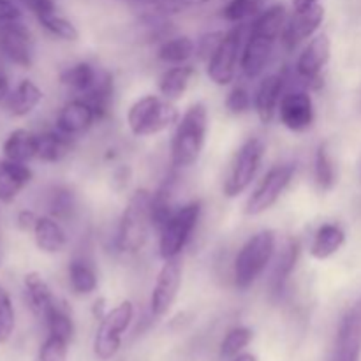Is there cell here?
I'll use <instances>...</instances> for the list:
<instances>
[{"label":"cell","mask_w":361,"mask_h":361,"mask_svg":"<svg viewBox=\"0 0 361 361\" xmlns=\"http://www.w3.org/2000/svg\"><path fill=\"white\" fill-rule=\"evenodd\" d=\"M152 229V192L137 189L120 215L116 249L123 254H137L147 245Z\"/></svg>","instance_id":"obj_1"},{"label":"cell","mask_w":361,"mask_h":361,"mask_svg":"<svg viewBox=\"0 0 361 361\" xmlns=\"http://www.w3.org/2000/svg\"><path fill=\"white\" fill-rule=\"evenodd\" d=\"M207 133L208 111L203 102H196L176 123L171 140V164L178 169L196 164L204 148Z\"/></svg>","instance_id":"obj_2"},{"label":"cell","mask_w":361,"mask_h":361,"mask_svg":"<svg viewBox=\"0 0 361 361\" xmlns=\"http://www.w3.org/2000/svg\"><path fill=\"white\" fill-rule=\"evenodd\" d=\"M277 247V235L271 229H263L250 236L236 256L233 264V281L236 289L245 291L263 275Z\"/></svg>","instance_id":"obj_3"},{"label":"cell","mask_w":361,"mask_h":361,"mask_svg":"<svg viewBox=\"0 0 361 361\" xmlns=\"http://www.w3.org/2000/svg\"><path fill=\"white\" fill-rule=\"evenodd\" d=\"M180 113L171 101L159 95H145L137 99L127 111V126L137 137L154 136L173 123H178Z\"/></svg>","instance_id":"obj_4"},{"label":"cell","mask_w":361,"mask_h":361,"mask_svg":"<svg viewBox=\"0 0 361 361\" xmlns=\"http://www.w3.org/2000/svg\"><path fill=\"white\" fill-rule=\"evenodd\" d=\"M200 217V201H190L173 212L171 217L159 231V254L162 259H171V257H178L182 254V250L192 238Z\"/></svg>","instance_id":"obj_5"},{"label":"cell","mask_w":361,"mask_h":361,"mask_svg":"<svg viewBox=\"0 0 361 361\" xmlns=\"http://www.w3.org/2000/svg\"><path fill=\"white\" fill-rule=\"evenodd\" d=\"M264 152H267V145L261 137H250L240 147L222 185V192L226 197H236L249 189L263 162Z\"/></svg>","instance_id":"obj_6"},{"label":"cell","mask_w":361,"mask_h":361,"mask_svg":"<svg viewBox=\"0 0 361 361\" xmlns=\"http://www.w3.org/2000/svg\"><path fill=\"white\" fill-rule=\"evenodd\" d=\"M134 319L133 302L118 303L99 321V328L94 338V355L101 361H109L122 348V335L129 330Z\"/></svg>","instance_id":"obj_7"},{"label":"cell","mask_w":361,"mask_h":361,"mask_svg":"<svg viewBox=\"0 0 361 361\" xmlns=\"http://www.w3.org/2000/svg\"><path fill=\"white\" fill-rule=\"evenodd\" d=\"M243 42V27L235 25L224 34V39L210 56L207 66V74L215 85L226 87L235 80L236 66H238L240 49Z\"/></svg>","instance_id":"obj_8"},{"label":"cell","mask_w":361,"mask_h":361,"mask_svg":"<svg viewBox=\"0 0 361 361\" xmlns=\"http://www.w3.org/2000/svg\"><path fill=\"white\" fill-rule=\"evenodd\" d=\"M293 175H295V166L293 164L274 166L263 176V180L256 187V190L250 194L249 201L245 204V214L261 215L267 210H270L277 203L279 197L282 196L286 187L289 185V182L293 180Z\"/></svg>","instance_id":"obj_9"},{"label":"cell","mask_w":361,"mask_h":361,"mask_svg":"<svg viewBox=\"0 0 361 361\" xmlns=\"http://www.w3.org/2000/svg\"><path fill=\"white\" fill-rule=\"evenodd\" d=\"M331 56V41L328 34H317L309 41L296 60V74L309 87L323 85V71Z\"/></svg>","instance_id":"obj_10"},{"label":"cell","mask_w":361,"mask_h":361,"mask_svg":"<svg viewBox=\"0 0 361 361\" xmlns=\"http://www.w3.org/2000/svg\"><path fill=\"white\" fill-rule=\"evenodd\" d=\"M0 51L18 67L30 69L34 63V39L30 30L16 21L0 23Z\"/></svg>","instance_id":"obj_11"},{"label":"cell","mask_w":361,"mask_h":361,"mask_svg":"<svg viewBox=\"0 0 361 361\" xmlns=\"http://www.w3.org/2000/svg\"><path fill=\"white\" fill-rule=\"evenodd\" d=\"M180 286H182V263L178 257L164 259L150 296V310L155 317H162L169 312L178 296Z\"/></svg>","instance_id":"obj_12"},{"label":"cell","mask_w":361,"mask_h":361,"mask_svg":"<svg viewBox=\"0 0 361 361\" xmlns=\"http://www.w3.org/2000/svg\"><path fill=\"white\" fill-rule=\"evenodd\" d=\"M277 113L282 126L293 133H305L312 127L314 118H316L314 101L305 90L288 92L282 95Z\"/></svg>","instance_id":"obj_13"},{"label":"cell","mask_w":361,"mask_h":361,"mask_svg":"<svg viewBox=\"0 0 361 361\" xmlns=\"http://www.w3.org/2000/svg\"><path fill=\"white\" fill-rule=\"evenodd\" d=\"M324 20V7L321 4L309 7L305 11H295L291 18L286 23L284 30H282V44L288 51L298 48L305 39L312 37L317 30H319L321 23Z\"/></svg>","instance_id":"obj_14"},{"label":"cell","mask_w":361,"mask_h":361,"mask_svg":"<svg viewBox=\"0 0 361 361\" xmlns=\"http://www.w3.org/2000/svg\"><path fill=\"white\" fill-rule=\"evenodd\" d=\"M95 122H97V116L90 102L85 101L83 97H78L71 99L62 106L56 116V129L74 140L76 136L88 133Z\"/></svg>","instance_id":"obj_15"},{"label":"cell","mask_w":361,"mask_h":361,"mask_svg":"<svg viewBox=\"0 0 361 361\" xmlns=\"http://www.w3.org/2000/svg\"><path fill=\"white\" fill-rule=\"evenodd\" d=\"M361 356V307L348 312L338 326L331 361H360Z\"/></svg>","instance_id":"obj_16"},{"label":"cell","mask_w":361,"mask_h":361,"mask_svg":"<svg viewBox=\"0 0 361 361\" xmlns=\"http://www.w3.org/2000/svg\"><path fill=\"white\" fill-rule=\"evenodd\" d=\"M274 39L264 37V35L249 32L245 46H243L242 56H240V67H242L243 76L249 80H256L263 74L268 60H270L271 51L275 46Z\"/></svg>","instance_id":"obj_17"},{"label":"cell","mask_w":361,"mask_h":361,"mask_svg":"<svg viewBox=\"0 0 361 361\" xmlns=\"http://www.w3.org/2000/svg\"><path fill=\"white\" fill-rule=\"evenodd\" d=\"M284 90V76L282 74H268L263 78L254 95V108H256L257 118L261 123H271L279 111L281 104V95Z\"/></svg>","instance_id":"obj_18"},{"label":"cell","mask_w":361,"mask_h":361,"mask_svg":"<svg viewBox=\"0 0 361 361\" xmlns=\"http://www.w3.org/2000/svg\"><path fill=\"white\" fill-rule=\"evenodd\" d=\"M32 178L34 173L27 164L7 161V159L0 161V201L13 203Z\"/></svg>","instance_id":"obj_19"},{"label":"cell","mask_w":361,"mask_h":361,"mask_svg":"<svg viewBox=\"0 0 361 361\" xmlns=\"http://www.w3.org/2000/svg\"><path fill=\"white\" fill-rule=\"evenodd\" d=\"M34 240L37 249L44 254H59L67 245L66 231L51 215L37 219L34 228Z\"/></svg>","instance_id":"obj_20"},{"label":"cell","mask_w":361,"mask_h":361,"mask_svg":"<svg viewBox=\"0 0 361 361\" xmlns=\"http://www.w3.org/2000/svg\"><path fill=\"white\" fill-rule=\"evenodd\" d=\"M2 152L7 161L27 164L37 159V134L27 129L13 130L4 141Z\"/></svg>","instance_id":"obj_21"},{"label":"cell","mask_w":361,"mask_h":361,"mask_svg":"<svg viewBox=\"0 0 361 361\" xmlns=\"http://www.w3.org/2000/svg\"><path fill=\"white\" fill-rule=\"evenodd\" d=\"M345 243V233L337 224H323L314 235L310 243V256L317 261L330 259L334 254H337Z\"/></svg>","instance_id":"obj_22"},{"label":"cell","mask_w":361,"mask_h":361,"mask_svg":"<svg viewBox=\"0 0 361 361\" xmlns=\"http://www.w3.org/2000/svg\"><path fill=\"white\" fill-rule=\"evenodd\" d=\"M67 277H69L71 289L80 296H88L97 289V271L92 261L85 256H76L71 259Z\"/></svg>","instance_id":"obj_23"},{"label":"cell","mask_w":361,"mask_h":361,"mask_svg":"<svg viewBox=\"0 0 361 361\" xmlns=\"http://www.w3.org/2000/svg\"><path fill=\"white\" fill-rule=\"evenodd\" d=\"M113 95H115V85H113V76L106 71H99V76L95 83L92 85L90 90L81 97L90 102L94 108L97 120H104L111 111Z\"/></svg>","instance_id":"obj_24"},{"label":"cell","mask_w":361,"mask_h":361,"mask_svg":"<svg viewBox=\"0 0 361 361\" xmlns=\"http://www.w3.org/2000/svg\"><path fill=\"white\" fill-rule=\"evenodd\" d=\"M73 150V137L56 130L37 134V159L42 162H60Z\"/></svg>","instance_id":"obj_25"},{"label":"cell","mask_w":361,"mask_h":361,"mask_svg":"<svg viewBox=\"0 0 361 361\" xmlns=\"http://www.w3.org/2000/svg\"><path fill=\"white\" fill-rule=\"evenodd\" d=\"M194 74H196V71H194L192 66H183L182 63V66L171 67L159 80V92L168 101H178L189 88Z\"/></svg>","instance_id":"obj_26"},{"label":"cell","mask_w":361,"mask_h":361,"mask_svg":"<svg viewBox=\"0 0 361 361\" xmlns=\"http://www.w3.org/2000/svg\"><path fill=\"white\" fill-rule=\"evenodd\" d=\"M42 101V90L32 80L20 81L16 88L11 94L6 108L11 115L14 116H27L28 113L34 111Z\"/></svg>","instance_id":"obj_27"},{"label":"cell","mask_w":361,"mask_h":361,"mask_svg":"<svg viewBox=\"0 0 361 361\" xmlns=\"http://www.w3.org/2000/svg\"><path fill=\"white\" fill-rule=\"evenodd\" d=\"M25 291H27V300L28 305H30L32 312L35 316L42 317L46 314V310L53 305L55 302V296H53L51 289L46 284V281L42 279L41 274L37 271H30V274L25 275Z\"/></svg>","instance_id":"obj_28"},{"label":"cell","mask_w":361,"mask_h":361,"mask_svg":"<svg viewBox=\"0 0 361 361\" xmlns=\"http://www.w3.org/2000/svg\"><path fill=\"white\" fill-rule=\"evenodd\" d=\"M286 23H288V11H286V7L282 4H275V6L261 11L254 18L252 25H250V32L277 41L282 35Z\"/></svg>","instance_id":"obj_29"},{"label":"cell","mask_w":361,"mask_h":361,"mask_svg":"<svg viewBox=\"0 0 361 361\" xmlns=\"http://www.w3.org/2000/svg\"><path fill=\"white\" fill-rule=\"evenodd\" d=\"M42 319H44L46 328H48V335L62 338V341L69 342L71 344V341H73L74 337V321L66 303L55 300L53 305L46 310Z\"/></svg>","instance_id":"obj_30"},{"label":"cell","mask_w":361,"mask_h":361,"mask_svg":"<svg viewBox=\"0 0 361 361\" xmlns=\"http://www.w3.org/2000/svg\"><path fill=\"white\" fill-rule=\"evenodd\" d=\"M99 76V71L88 62H78L60 74V83L76 94L85 95Z\"/></svg>","instance_id":"obj_31"},{"label":"cell","mask_w":361,"mask_h":361,"mask_svg":"<svg viewBox=\"0 0 361 361\" xmlns=\"http://www.w3.org/2000/svg\"><path fill=\"white\" fill-rule=\"evenodd\" d=\"M194 55H196V42L187 35L168 39V41L162 42L157 51L159 60L169 63V66H182Z\"/></svg>","instance_id":"obj_32"},{"label":"cell","mask_w":361,"mask_h":361,"mask_svg":"<svg viewBox=\"0 0 361 361\" xmlns=\"http://www.w3.org/2000/svg\"><path fill=\"white\" fill-rule=\"evenodd\" d=\"M314 176H316V183L323 192H328L337 183V171H335V164L331 161L330 150H328L326 143H321L316 150V161H314Z\"/></svg>","instance_id":"obj_33"},{"label":"cell","mask_w":361,"mask_h":361,"mask_svg":"<svg viewBox=\"0 0 361 361\" xmlns=\"http://www.w3.org/2000/svg\"><path fill=\"white\" fill-rule=\"evenodd\" d=\"M48 210L56 221H69L76 212V196L67 187H53L48 196Z\"/></svg>","instance_id":"obj_34"},{"label":"cell","mask_w":361,"mask_h":361,"mask_svg":"<svg viewBox=\"0 0 361 361\" xmlns=\"http://www.w3.org/2000/svg\"><path fill=\"white\" fill-rule=\"evenodd\" d=\"M267 0H229L222 9V18L231 23H242V21L256 18L261 11H264Z\"/></svg>","instance_id":"obj_35"},{"label":"cell","mask_w":361,"mask_h":361,"mask_svg":"<svg viewBox=\"0 0 361 361\" xmlns=\"http://www.w3.org/2000/svg\"><path fill=\"white\" fill-rule=\"evenodd\" d=\"M37 21L41 23V27L48 32V34H51L53 37L60 39V41L74 42V41H78V37H80V32H78V28L74 27V25L71 23L67 18L60 16L59 13L46 14V16L37 18Z\"/></svg>","instance_id":"obj_36"},{"label":"cell","mask_w":361,"mask_h":361,"mask_svg":"<svg viewBox=\"0 0 361 361\" xmlns=\"http://www.w3.org/2000/svg\"><path fill=\"white\" fill-rule=\"evenodd\" d=\"M252 330L247 326H236L229 330L221 344V358L233 360L238 355H242L243 349L252 342Z\"/></svg>","instance_id":"obj_37"},{"label":"cell","mask_w":361,"mask_h":361,"mask_svg":"<svg viewBox=\"0 0 361 361\" xmlns=\"http://www.w3.org/2000/svg\"><path fill=\"white\" fill-rule=\"evenodd\" d=\"M298 254H300L298 242L291 240V242L284 247L281 257H279V264H277V270H275V279H274L275 293L282 291L286 281L289 279L291 271L295 270V264H296V261H298Z\"/></svg>","instance_id":"obj_38"},{"label":"cell","mask_w":361,"mask_h":361,"mask_svg":"<svg viewBox=\"0 0 361 361\" xmlns=\"http://www.w3.org/2000/svg\"><path fill=\"white\" fill-rule=\"evenodd\" d=\"M14 326H16V316H14V305L9 293L0 286V344H6L13 337Z\"/></svg>","instance_id":"obj_39"},{"label":"cell","mask_w":361,"mask_h":361,"mask_svg":"<svg viewBox=\"0 0 361 361\" xmlns=\"http://www.w3.org/2000/svg\"><path fill=\"white\" fill-rule=\"evenodd\" d=\"M67 348L69 342L48 335L39 351V361H67Z\"/></svg>","instance_id":"obj_40"},{"label":"cell","mask_w":361,"mask_h":361,"mask_svg":"<svg viewBox=\"0 0 361 361\" xmlns=\"http://www.w3.org/2000/svg\"><path fill=\"white\" fill-rule=\"evenodd\" d=\"M252 108V99H250L249 90L245 87H235L229 92L228 99H226V109L231 115H243Z\"/></svg>","instance_id":"obj_41"},{"label":"cell","mask_w":361,"mask_h":361,"mask_svg":"<svg viewBox=\"0 0 361 361\" xmlns=\"http://www.w3.org/2000/svg\"><path fill=\"white\" fill-rule=\"evenodd\" d=\"M222 39H224V32H210V34L203 35V37L200 39V42H197L196 53L201 56V59L210 60V56L214 55L215 49L219 48Z\"/></svg>","instance_id":"obj_42"},{"label":"cell","mask_w":361,"mask_h":361,"mask_svg":"<svg viewBox=\"0 0 361 361\" xmlns=\"http://www.w3.org/2000/svg\"><path fill=\"white\" fill-rule=\"evenodd\" d=\"M21 6L27 7L35 18L46 16V14L56 13V6L53 0H16Z\"/></svg>","instance_id":"obj_43"},{"label":"cell","mask_w":361,"mask_h":361,"mask_svg":"<svg viewBox=\"0 0 361 361\" xmlns=\"http://www.w3.org/2000/svg\"><path fill=\"white\" fill-rule=\"evenodd\" d=\"M210 0H162L159 4V9L162 13H180V11L190 9V7H200L204 6Z\"/></svg>","instance_id":"obj_44"},{"label":"cell","mask_w":361,"mask_h":361,"mask_svg":"<svg viewBox=\"0 0 361 361\" xmlns=\"http://www.w3.org/2000/svg\"><path fill=\"white\" fill-rule=\"evenodd\" d=\"M21 20V9L16 0H0V23Z\"/></svg>","instance_id":"obj_45"},{"label":"cell","mask_w":361,"mask_h":361,"mask_svg":"<svg viewBox=\"0 0 361 361\" xmlns=\"http://www.w3.org/2000/svg\"><path fill=\"white\" fill-rule=\"evenodd\" d=\"M37 219L39 217L32 210H21L16 217L18 228H20L21 231H34Z\"/></svg>","instance_id":"obj_46"},{"label":"cell","mask_w":361,"mask_h":361,"mask_svg":"<svg viewBox=\"0 0 361 361\" xmlns=\"http://www.w3.org/2000/svg\"><path fill=\"white\" fill-rule=\"evenodd\" d=\"M11 94H13V90H11L9 76H7L6 69H4V67L0 66V106H6L7 104V101H9Z\"/></svg>","instance_id":"obj_47"},{"label":"cell","mask_w":361,"mask_h":361,"mask_svg":"<svg viewBox=\"0 0 361 361\" xmlns=\"http://www.w3.org/2000/svg\"><path fill=\"white\" fill-rule=\"evenodd\" d=\"M94 316H95V319H99L101 321L102 317L106 316V312H108V310H106V300L104 298H99L97 302L94 303Z\"/></svg>","instance_id":"obj_48"},{"label":"cell","mask_w":361,"mask_h":361,"mask_svg":"<svg viewBox=\"0 0 361 361\" xmlns=\"http://www.w3.org/2000/svg\"><path fill=\"white\" fill-rule=\"evenodd\" d=\"M316 4H319V2H317V0H293V9L305 11V9H309V7L316 6Z\"/></svg>","instance_id":"obj_49"},{"label":"cell","mask_w":361,"mask_h":361,"mask_svg":"<svg viewBox=\"0 0 361 361\" xmlns=\"http://www.w3.org/2000/svg\"><path fill=\"white\" fill-rule=\"evenodd\" d=\"M123 2H130V4H140V6H154V4H161L162 0H123Z\"/></svg>","instance_id":"obj_50"},{"label":"cell","mask_w":361,"mask_h":361,"mask_svg":"<svg viewBox=\"0 0 361 361\" xmlns=\"http://www.w3.org/2000/svg\"><path fill=\"white\" fill-rule=\"evenodd\" d=\"M233 361H257V358L254 355H250V353H242L236 358H233Z\"/></svg>","instance_id":"obj_51"}]
</instances>
